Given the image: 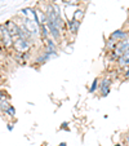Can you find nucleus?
<instances>
[{
    "label": "nucleus",
    "mask_w": 129,
    "mask_h": 146,
    "mask_svg": "<svg viewBox=\"0 0 129 146\" xmlns=\"http://www.w3.org/2000/svg\"><path fill=\"white\" fill-rule=\"evenodd\" d=\"M30 41L22 39L21 36H14L13 38V48L18 53H26L30 49Z\"/></svg>",
    "instance_id": "obj_1"
},
{
    "label": "nucleus",
    "mask_w": 129,
    "mask_h": 146,
    "mask_svg": "<svg viewBox=\"0 0 129 146\" xmlns=\"http://www.w3.org/2000/svg\"><path fill=\"white\" fill-rule=\"evenodd\" d=\"M0 39H1V44L4 48L13 47V38L5 25H0Z\"/></svg>",
    "instance_id": "obj_2"
},
{
    "label": "nucleus",
    "mask_w": 129,
    "mask_h": 146,
    "mask_svg": "<svg viewBox=\"0 0 129 146\" xmlns=\"http://www.w3.org/2000/svg\"><path fill=\"white\" fill-rule=\"evenodd\" d=\"M22 22H23V25H25L26 30H27L32 36L39 35V33H40V25H39L38 22H35V21L31 18H23Z\"/></svg>",
    "instance_id": "obj_3"
},
{
    "label": "nucleus",
    "mask_w": 129,
    "mask_h": 146,
    "mask_svg": "<svg viewBox=\"0 0 129 146\" xmlns=\"http://www.w3.org/2000/svg\"><path fill=\"white\" fill-rule=\"evenodd\" d=\"M45 25H47V27H48V30H49V34H50V36L53 38V40L54 41H60L61 40V30L57 27V26L54 25V23L52 22V21H49V19L47 18V22H45Z\"/></svg>",
    "instance_id": "obj_4"
},
{
    "label": "nucleus",
    "mask_w": 129,
    "mask_h": 146,
    "mask_svg": "<svg viewBox=\"0 0 129 146\" xmlns=\"http://www.w3.org/2000/svg\"><path fill=\"white\" fill-rule=\"evenodd\" d=\"M110 86H111V79L103 78L101 82V86H99V93H101L102 97H106L110 93Z\"/></svg>",
    "instance_id": "obj_5"
},
{
    "label": "nucleus",
    "mask_w": 129,
    "mask_h": 146,
    "mask_svg": "<svg viewBox=\"0 0 129 146\" xmlns=\"http://www.w3.org/2000/svg\"><path fill=\"white\" fill-rule=\"evenodd\" d=\"M110 38L114 39L116 43H119V41H123V40H125V39H128L129 33H126V31H124V30H116L115 33L111 34Z\"/></svg>",
    "instance_id": "obj_6"
},
{
    "label": "nucleus",
    "mask_w": 129,
    "mask_h": 146,
    "mask_svg": "<svg viewBox=\"0 0 129 146\" xmlns=\"http://www.w3.org/2000/svg\"><path fill=\"white\" fill-rule=\"evenodd\" d=\"M7 29H8V31L11 33L12 38H14V36H19V26L17 25L16 22H13V21H8V22L5 23Z\"/></svg>",
    "instance_id": "obj_7"
},
{
    "label": "nucleus",
    "mask_w": 129,
    "mask_h": 146,
    "mask_svg": "<svg viewBox=\"0 0 129 146\" xmlns=\"http://www.w3.org/2000/svg\"><path fill=\"white\" fill-rule=\"evenodd\" d=\"M80 23H81V22H79V21H76V19H71V21H67V27H69L70 33L74 34V35H76L77 31H79Z\"/></svg>",
    "instance_id": "obj_8"
},
{
    "label": "nucleus",
    "mask_w": 129,
    "mask_h": 146,
    "mask_svg": "<svg viewBox=\"0 0 129 146\" xmlns=\"http://www.w3.org/2000/svg\"><path fill=\"white\" fill-rule=\"evenodd\" d=\"M118 64L120 67H128L129 66V50L125 53H123V56L118 58Z\"/></svg>",
    "instance_id": "obj_9"
},
{
    "label": "nucleus",
    "mask_w": 129,
    "mask_h": 146,
    "mask_svg": "<svg viewBox=\"0 0 129 146\" xmlns=\"http://www.w3.org/2000/svg\"><path fill=\"white\" fill-rule=\"evenodd\" d=\"M52 57H54V56H52L50 53H48V52H44L43 54H40L38 58H36V64L44 65V64H47V61H49Z\"/></svg>",
    "instance_id": "obj_10"
},
{
    "label": "nucleus",
    "mask_w": 129,
    "mask_h": 146,
    "mask_svg": "<svg viewBox=\"0 0 129 146\" xmlns=\"http://www.w3.org/2000/svg\"><path fill=\"white\" fill-rule=\"evenodd\" d=\"M40 35L41 38H43V40H47L48 38H49V30H48L47 25H40Z\"/></svg>",
    "instance_id": "obj_11"
},
{
    "label": "nucleus",
    "mask_w": 129,
    "mask_h": 146,
    "mask_svg": "<svg viewBox=\"0 0 129 146\" xmlns=\"http://www.w3.org/2000/svg\"><path fill=\"white\" fill-rule=\"evenodd\" d=\"M11 104H9V101L8 100H5V98H3V100H0V109L4 111V113H7V110H8L9 108H11Z\"/></svg>",
    "instance_id": "obj_12"
},
{
    "label": "nucleus",
    "mask_w": 129,
    "mask_h": 146,
    "mask_svg": "<svg viewBox=\"0 0 129 146\" xmlns=\"http://www.w3.org/2000/svg\"><path fill=\"white\" fill-rule=\"evenodd\" d=\"M84 11L83 9H77L76 12H75L74 14V19H76V21H79V22H81V19L84 18Z\"/></svg>",
    "instance_id": "obj_13"
},
{
    "label": "nucleus",
    "mask_w": 129,
    "mask_h": 146,
    "mask_svg": "<svg viewBox=\"0 0 129 146\" xmlns=\"http://www.w3.org/2000/svg\"><path fill=\"white\" fill-rule=\"evenodd\" d=\"M116 44H118V43H116V41L115 40H114V39H111L110 38V40H108V41H107V45H106V47H107V49H115V47H116Z\"/></svg>",
    "instance_id": "obj_14"
},
{
    "label": "nucleus",
    "mask_w": 129,
    "mask_h": 146,
    "mask_svg": "<svg viewBox=\"0 0 129 146\" xmlns=\"http://www.w3.org/2000/svg\"><path fill=\"white\" fill-rule=\"evenodd\" d=\"M97 87H98V79H94L93 80V83H92V87L89 88V93H94L96 92V89H97Z\"/></svg>",
    "instance_id": "obj_15"
},
{
    "label": "nucleus",
    "mask_w": 129,
    "mask_h": 146,
    "mask_svg": "<svg viewBox=\"0 0 129 146\" xmlns=\"http://www.w3.org/2000/svg\"><path fill=\"white\" fill-rule=\"evenodd\" d=\"M7 114H8L9 116H14V115H16V109H14L13 106H11V108L7 110Z\"/></svg>",
    "instance_id": "obj_16"
},
{
    "label": "nucleus",
    "mask_w": 129,
    "mask_h": 146,
    "mask_svg": "<svg viewBox=\"0 0 129 146\" xmlns=\"http://www.w3.org/2000/svg\"><path fill=\"white\" fill-rule=\"evenodd\" d=\"M66 4H70V5H75V4L79 1V0H63Z\"/></svg>",
    "instance_id": "obj_17"
},
{
    "label": "nucleus",
    "mask_w": 129,
    "mask_h": 146,
    "mask_svg": "<svg viewBox=\"0 0 129 146\" xmlns=\"http://www.w3.org/2000/svg\"><path fill=\"white\" fill-rule=\"evenodd\" d=\"M5 96H7V92H4V91H0V100L5 98Z\"/></svg>",
    "instance_id": "obj_18"
},
{
    "label": "nucleus",
    "mask_w": 129,
    "mask_h": 146,
    "mask_svg": "<svg viewBox=\"0 0 129 146\" xmlns=\"http://www.w3.org/2000/svg\"><path fill=\"white\" fill-rule=\"evenodd\" d=\"M124 74H125V75H124V76H125V79H128V78H129V66L125 67V72H124Z\"/></svg>",
    "instance_id": "obj_19"
},
{
    "label": "nucleus",
    "mask_w": 129,
    "mask_h": 146,
    "mask_svg": "<svg viewBox=\"0 0 129 146\" xmlns=\"http://www.w3.org/2000/svg\"><path fill=\"white\" fill-rule=\"evenodd\" d=\"M56 1H57V0H49V3H52V4H56Z\"/></svg>",
    "instance_id": "obj_20"
},
{
    "label": "nucleus",
    "mask_w": 129,
    "mask_h": 146,
    "mask_svg": "<svg viewBox=\"0 0 129 146\" xmlns=\"http://www.w3.org/2000/svg\"><path fill=\"white\" fill-rule=\"evenodd\" d=\"M125 141L128 142V145H129V136H126V137H125Z\"/></svg>",
    "instance_id": "obj_21"
},
{
    "label": "nucleus",
    "mask_w": 129,
    "mask_h": 146,
    "mask_svg": "<svg viewBox=\"0 0 129 146\" xmlns=\"http://www.w3.org/2000/svg\"><path fill=\"white\" fill-rule=\"evenodd\" d=\"M60 146H66V143H65V142H61V143H60Z\"/></svg>",
    "instance_id": "obj_22"
},
{
    "label": "nucleus",
    "mask_w": 129,
    "mask_h": 146,
    "mask_svg": "<svg viewBox=\"0 0 129 146\" xmlns=\"http://www.w3.org/2000/svg\"><path fill=\"white\" fill-rule=\"evenodd\" d=\"M115 146H121V145H120V143H118V145H115Z\"/></svg>",
    "instance_id": "obj_23"
},
{
    "label": "nucleus",
    "mask_w": 129,
    "mask_h": 146,
    "mask_svg": "<svg viewBox=\"0 0 129 146\" xmlns=\"http://www.w3.org/2000/svg\"><path fill=\"white\" fill-rule=\"evenodd\" d=\"M0 43H1V39H0Z\"/></svg>",
    "instance_id": "obj_24"
},
{
    "label": "nucleus",
    "mask_w": 129,
    "mask_h": 146,
    "mask_svg": "<svg viewBox=\"0 0 129 146\" xmlns=\"http://www.w3.org/2000/svg\"><path fill=\"white\" fill-rule=\"evenodd\" d=\"M0 53H1V49H0Z\"/></svg>",
    "instance_id": "obj_25"
}]
</instances>
